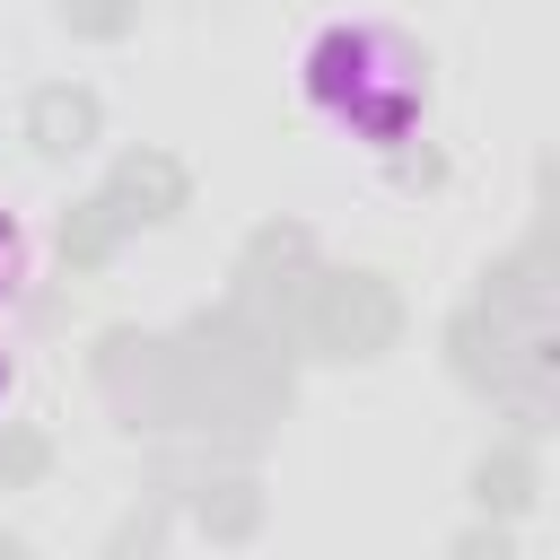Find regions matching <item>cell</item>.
<instances>
[{
    "mask_svg": "<svg viewBox=\"0 0 560 560\" xmlns=\"http://www.w3.org/2000/svg\"><path fill=\"white\" fill-rule=\"evenodd\" d=\"M298 88H306V105H315L341 140H359V149H402V140L420 131V114H429V61H420L394 26H376V18L324 26V35L306 44V61H298Z\"/></svg>",
    "mask_w": 560,
    "mask_h": 560,
    "instance_id": "obj_1",
    "label": "cell"
},
{
    "mask_svg": "<svg viewBox=\"0 0 560 560\" xmlns=\"http://www.w3.org/2000/svg\"><path fill=\"white\" fill-rule=\"evenodd\" d=\"M26 262H35V254H26V228H18V210L0 201V306L26 289Z\"/></svg>",
    "mask_w": 560,
    "mask_h": 560,
    "instance_id": "obj_2",
    "label": "cell"
},
{
    "mask_svg": "<svg viewBox=\"0 0 560 560\" xmlns=\"http://www.w3.org/2000/svg\"><path fill=\"white\" fill-rule=\"evenodd\" d=\"M0 402H9V359H0Z\"/></svg>",
    "mask_w": 560,
    "mask_h": 560,
    "instance_id": "obj_3",
    "label": "cell"
}]
</instances>
